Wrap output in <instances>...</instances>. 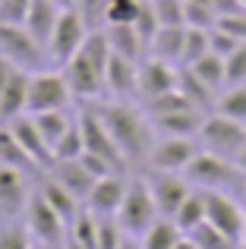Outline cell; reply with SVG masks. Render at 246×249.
I'll return each instance as SVG.
<instances>
[{
    "mask_svg": "<svg viewBox=\"0 0 246 249\" xmlns=\"http://www.w3.org/2000/svg\"><path fill=\"white\" fill-rule=\"evenodd\" d=\"M44 174H51L63 189H70V193H73L76 199L82 202V205H86L88 193H92L95 180H98L95 174H88V167L82 164L79 158H76V161H54V164H51V170H44Z\"/></svg>",
    "mask_w": 246,
    "mask_h": 249,
    "instance_id": "21",
    "label": "cell"
},
{
    "mask_svg": "<svg viewBox=\"0 0 246 249\" xmlns=\"http://www.w3.org/2000/svg\"><path fill=\"white\" fill-rule=\"evenodd\" d=\"M145 180H148V189L155 196V205H158L161 218H174L177 208L186 202V196L196 189L186 180V174H174V170H152Z\"/></svg>",
    "mask_w": 246,
    "mask_h": 249,
    "instance_id": "13",
    "label": "cell"
},
{
    "mask_svg": "<svg viewBox=\"0 0 246 249\" xmlns=\"http://www.w3.org/2000/svg\"><path fill=\"white\" fill-rule=\"evenodd\" d=\"M205 114L209 110H202V107H180V110H171V114H161V117H148V120H152L155 133H161V136H186V139H196L202 123H205Z\"/></svg>",
    "mask_w": 246,
    "mask_h": 249,
    "instance_id": "20",
    "label": "cell"
},
{
    "mask_svg": "<svg viewBox=\"0 0 246 249\" xmlns=\"http://www.w3.org/2000/svg\"><path fill=\"white\" fill-rule=\"evenodd\" d=\"M224 67H228V85L246 82V41L230 57H224Z\"/></svg>",
    "mask_w": 246,
    "mask_h": 249,
    "instance_id": "45",
    "label": "cell"
},
{
    "mask_svg": "<svg viewBox=\"0 0 246 249\" xmlns=\"http://www.w3.org/2000/svg\"><path fill=\"white\" fill-rule=\"evenodd\" d=\"M183 174L196 189H218V193L240 189L243 177H246L237 161L224 158V155H215V152H209V148H199V155L190 161V167H186Z\"/></svg>",
    "mask_w": 246,
    "mask_h": 249,
    "instance_id": "3",
    "label": "cell"
},
{
    "mask_svg": "<svg viewBox=\"0 0 246 249\" xmlns=\"http://www.w3.org/2000/svg\"><path fill=\"white\" fill-rule=\"evenodd\" d=\"M79 129H82V142H86V152H92V155H101V158H107L114 167L120 170V174H126V167H129V161L123 158V152L117 148V142H114V136L107 133V126H105V120L98 117V110L92 107V104H86V107L79 110Z\"/></svg>",
    "mask_w": 246,
    "mask_h": 249,
    "instance_id": "9",
    "label": "cell"
},
{
    "mask_svg": "<svg viewBox=\"0 0 246 249\" xmlns=\"http://www.w3.org/2000/svg\"><path fill=\"white\" fill-rule=\"evenodd\" d=\"M86 152V142H82V129L79 120H73V126L60 136V142L54 145V161H76L79 155Z\"/></svg>",
    "mask_w": 246,
    "mask_h": 249,
    "instance_id": "34",
    "label": "cell"
},
{
    "mask_svg": "<svg viewBox=\"0 0 246 249\" xmlns=\"http://www.w3.org/2000/svg\"><path fill=\"white\" fill-rule=\"evenodd\" d=\"M120 249H142V243H139L136 237H126V240L120 243Z\"/></svg>",
    "mask_w": 246,
    "mask_h": 249,
    "instance_id": "50",
    "label": "cell"
},
{
    "mask_svg": "<svg viewBox=\"0 0 246 249\" xmlns=\"http://www.w3.org/2000/svg\"><path fill=\"white\" fill-rule=\"evenodd\" d=\"M196 139H199V145L209 148V152L237 161V158H240V152L246 148V123L230 120V117L218 114V110H209Z\"/></svg>",
    "mask_w": 246,
    "mask_h": 249,
    "instance_id": "6",
    "label": "cell"
},
{
    "mask_svg": "<svg viewBox=\"0 0 246 249\" xmlns=\"http://www.w3.org/2000/svg\"><path fill=\"white\" fill-rule=\"evenodd\" d=\"M107 41H111V51L126 60L142 63L148 57V44L142 41V35L136 32V25H107Z\"/></svg>",
    "mask_w": 246,
    "mask_h": 249,
    "instance_id": "24",
    "label": "cell"
},
{
    "mask_svg": "<svg viewBox=\"0 0 246 249\" xmlns=\"http://www.w3.org/2000/svg\"><path fill=\"white\" fill-rule=\"evenodd\" d=\"M123 240L126 233L117 224V218H98V249H120Z\"/></svg>",
    "mask_w": 246,
    "mask_h": 249,
    "instance_id": "41",
    "label": "cell"
},
{
    "mask_svg": "<svg viewBox=\"0 0 246 249\" xmlns=\"http://www.w3.org/2000/svg\"><path fill=\"white\" fill-rule=\"evenodd\" d=\"M0 164H6V167H19V170H25V174H41L38 170V164L25 155V148L19 145V139L13 136V129H10V123H0Z\"/></svg>",
    "mask_w": 246,
    "mask_h": 249,
    "instance_id": "26",
    "label": "cell"
},
{
    "mask_svg": "<svg viewBox=\"0 0 246 249\" xmlns=\"http://www.w3.org/2000/svg\"><path fill=\"white\" fill-rule=\"evenodd\" d=\"M25 224H29L32 237H35L38 243H51V246L67 243V233H70L67 221L48 205V199H44L38 189L32 193V202H29V208H25Z\"/></svg>",
    "mask_w": 246,
    "mask_h": 249,
    "instance_id": "11",
    "label": "cell"
},
{
    "mask_svg": "<svg viewBox=\"0 0 246 249\" xmlns=\"http://www.w3.org/2000/svg\"><path fill=\"white\" fill-rule=\"evenodd\" d=\"M205 221H211L218 231H224L237 243L246 240V208L230 193L205 189Z\"/></svg>",
    "mask_w": 246,
    "mask_h": 249,
    "instance_id": "10",
    "label": "cell"
},
{
    "mask_svg": "<svg viewBox=\"0 0 246 249\" xmlns=\"http://www.w3.org/2000/svg\"><path fill=\"white\" fill-rule=\"evenodd\" d=\"M190 70H193V73H196L205 85H209V89L215 91V95L224 89V85H228V67H224V57L211 54V51H209L205 57H199V60L193 63Z\"/></svg>",
    "mask_w": 246,
    "mask_h": 249,
    "instance_id": "29",
    "label": "cell"
},
{
    "mask_svg": "<svg viewBox=\"0 0 246 249\" xmlns=\"http://www.w3.org/2000/svg\"><path fill=\"white\" fill-rule=\"evenodd\" d=\"M60 3H54V0H32V10H29V19H25V29L32 32V35L38 38V41L48 48L51 41V32H54L57 19H60Z\"/></svg>",
    "mask_w": 246,
    "mask_h": 249,
    "instance_id": "25",
    "label": "cell"
},
{
    "mask_svg": "<svg viewBox=\"0 0 246 249\" xmlns=\"http://www.w3.org/2000/svg\"><path fill=\"white\" fill-rule=\"evenodd\" d=\"M35 237H32L29 224H19L10 218V224H0V249H32Z\"/></svg>",
    "mask_w": 246,
    "mask_h": 249,
    "instance_id": "35",
    "label": "cell"
},
{
    "mask_svg": "<svg viewBox=\"0 0 246 249\" xmlns=\"http://www.w3.org/2000/svg\"><path fill=\"white\" fill-rule=\"evenodd\" d=\"M174 249H199V246H196V243H193V240H190V237L183 233V237H180V243L174 246Z\"/></svg>",
    "mask_w": 246,
    "mask_h": 249,
    "instance_id": "49",
    "label": "cell"
},
{
    "mask_svg": "<svg viewBox=\"0 0 246 249\" xmlns=\"http://www.w3.org/2000/svg\"><path fill=\"white\" fill-rule=\"evenodd\" d=\"M32 249H63V246H51V243H38V240H35V246H32Z\"/></svg>",
    "mask_w": 246,
    "mask_h": 249,
    "instance_id": "52",
    "label": "cell"
},
{
    "mask_svg": "<svg viewBox=\"0 0 246 249\" xmlns=\"http://www.w3.org/2000/svg\"><path fill=\"white\" fill-rule=\"evenodd\" d=\"M54 3H60L63 10H67V6H76V0H54Z\"/></svg>",
    "mask_w": 246,
    "mask_h": 249,
    "instance_id": "53",
    "label": "cell"
},
{
    "mask_svg": "<svg viewBox=\"0 0 246 249\" xmlns=\"http://www.w3.org/2000/svg\"><path fill=\"white\" fill-rule=\"evenodd\" d=\"M32 120H35V126L41 129V136H44V142L51 145V152H54V145L60 142V136L73 126V117H70L67 110H44V114H32Z\"/></svg>",
    "mask_w": 246,
    "mask_h": 249,
    "instance_id": "30",
    "label": "cell"
},
{
    "mask_svg": "<svg viewBox=\"0 0 246 249\" xmlns=\"http://www.w3.org/2000/svg\"><path fill=\"white\" fill-rule=\"evenodd\" d=\"M98 110V117L105 120L107 133L114 136L117 148L123 152V158L129 164H139V161H148L152 155V145H155V126L148 120L145 110L133 107L126 101H117V98H101V101H86Z\"/></svg>",
    "mask_w": 246,
    "mask_h": 249,
    "instance_id": "1",
    "label": "cell"
},
{
    "mask_svg": "<svg viewBox=\"0 0 246 249\" xmlns=\"http://www.w3.org/2000/svg\"><path fill=\"white\" fill-rule=\"evenodd\" d=\"M158 218H161V212H158V205H155V196H152V189H148V180L145 177H129L126 196H123L120 212H117V224L123 227V233L139 240Z\"/></svg>",
    "mask_w": 246,
    "mask_h": 249,
    "instance_id": "4",
    "label": "cell"
},
{
    "mask_svg": "<svg viewBox=\"0 0 246 249\" xmlns=\"http://www.w3.org/2000/svg\"><path fill=\"white\" fill-rule=\"evenodd\" d=\"M29 10H32V0H0V22L25 25Z\"/></svg>",
    "mask_w": 246,
    "mask_h": 249,
    "instance_id": "43",
    "label": "cell"
},
{
    "mask_svg": "<svg viewBox=\"0 0 246 249\" xmlns=\"http://www.w3.org/2000/svg\"><path fill=\"white\" fill-rule=\"evenodd\" d=\"M86 35H88V25L79 16V10L76 6L60 10V19H57L54 32H51V41H48V60L54 67H63L67 60H73V54L82 48Z\"/></svg>",
    "mask_w": 246,
    "mask_h": 249,
    "instance_id": "8",
    "label": "cell"
},
{
    "mask_svg": "<svg viewBox=\"0 0 246 249\" xmlns=\"http://www.w3.org/2000/svg\"><path fill=\"white\" fill-rule=\"evenodd\" d=\"M10 73H13V63L6 60V57H0V91H3L6 79H10Z\"/></svg>",
    "mask_w": 246,
    "mask_h": 249,
    "instance_id": "48",
    "label": "cell"
},
{
    "mask_svg": "<svg viewBox=\"0 0 246 249\" xmlns=\"http://www.w3.org/2000/svg\"><path fill=\"white\" fill-rule=\"evenodd\" d=\"M32 193H35V189H32L25 170L0 164V214H3V218L22 214L32 202Z\"/></svg>",
    "mask_w": 246,
    "mask_h": 249,
    "instance_id": "14",
    "label": "cell"
},
{
    "mask_svg": "<svg viewBox=\"0 0 246 249\" xmlns=\"http://www.w3.org/2000/svg\"><path fill=\"white\" fill-rule=\"evenodd\" d=\"M161 25H186V0H152Z\"/></svg>",
    "mask_w": 246,
    "mask_h": 249,
    "instance_id": "38",
    "label": "cell"
},
{
    "mask_svg": "<svg viewBox=\"0 0 246 249\" xmlns=\"http://www.w3.org/2000/svg\"><path fill=\"white\" fill-rule=\"evenodd\" d=\"M35 189L44 196V199H48V205L54 208V212L60 214L63 221H67V227L73 224V221H76V214L82 212V202L76 199V196L70 193V189H63V186H60V183H57L51 174H44L41 180H38V186H35Z\"/></svg>",
    "mask_w": 246,
    "mask_h": 249,
    "instance_id": "22",
    "label": "cell"
},
{
    "mask_svg": "<svg viewBox=\"0 0 246 249\" xmlns=\"http://www.w3.org/2000/svg\"><path fill=\"white\" fill-rule=\"evenodd\" d=\"M190 3H211V6H215V0H190Z\"/></svg>",
    "mask_w": 246,
    "mask_h": 249,
    "instance_id": "54",
    "label": "cell"
},
{
    "mask_svg": "<svg viewBox=\"0 0 246 249\" xmlns=\"http://www.w3.org/2000/svg\"><path fill=\"white\" fill-rule=\"evenodd\" d=\"M243 3H246V0H243Z\"/></svg>",
    "mask_w": 246,
    "mask_h": 249,
    "instance_id": "56",
    "label": "cell"
},
{
    "mask_svg": "<svg viewBox=\"0 0 246 249\" xmlns=\"http://www.w3.org/2000/svg\"><path fill=\"white\" fill-rule=\"evenodd\" d=\"M0 57H6L13 67L29 70V73L48 70V63H51L48 48L25 25H16V22H0Z\"/></svg>",
    "mask_w": 246,
    "mask_h": 249,
    "instance_id": "5",
    "label": "cell"
},
{
    "mask_svg": "<svg viewBox=\"0 0 246 249\" xmlns=\"http://www.w3.org/2000/svg\"><path fill=\"white\" fill-rule=\"evenodd\" d=\"M218 29H224L228 35H234L237 41H246V10L243 13H230V16H218Z\"/></svg>",
    "mask_w": 246,
    "mask_h": 249,
    "instance_id": "46",
    "label": "cell"
},
{
    "mask_svg": "<svg viewBox=\"0 0 246 249\" xmlns=\"http://www.w3.org/2000/svg\"><path fill=\"white\" fill-rule=\"evenodd\" d=\"M76 10H79L82 19H86L88 32L107 25V0H76Z\"/></svg>",
    "mask_w": 246,
    "mask_h": 249,
    "instance_id": "39",
    "label": "cell"
},
{
    "mask_svg": "<svg viewBox=\"0 0 246 249\" xmlns=\"http://www.w3.org/2000/svg\"><path fill=\"white\" fill-rule=\"evenodd\" d=\"M218 114L230 117V120H240L246 123V82H237V85H224L215 98V107Z\"/></svg>",
    "mask_w": 246,
    "mask_h": 249,
    "instance_id": "28",
    "label": "cell"
},
{
    "mask_svg": "<svg viewBox=\"0 0 246 249\" xmlns=\"http://www.w3.org/2000/svg\"><path fill=\"white\" fill-rule=\"evenodd\" d=\"M73 243H79L82 249H98V218L82 205V212L76 214V221L70 224V233H67Z\"/></svg>",
    "mask_w": 246,
    "mask_h": 249,
    "instance_id": "32",
    "label": "cell"
},
{
    "mask_svg": "<svg viewBox=\"0 0 246 249\" xmlns=\"http://www.w3.org/2000/svg\"><path fill=\"white\" fill-rule=\"evenodd\" d=\"M215 10H218V16H230V13H243L246 3L243 0H215Z\"/></svg>",
    "mask_w": 246,
    "mask_h": 249,
    "instance_id": "47",
    "label": "cell"
},
{
    "mask_svg": "<svg viewBox=\"0 0 246 249\" xmlns=\"http://www.w3.org/2000/svg\"><path fill=\"white\" fill-rule=\"evenodd\" d=\"M73 101V89H70L63 70H38L29 79V114H44V110H67Z\"/></svg>",
    "mask_w": 246,
    "mask_h": 249,
    "instance_id": "7",
    "label": "cell"
},
{
    "mask_svg": "<svg viewBox=\"0 0 246 249\" xmlns=\"http://www.w3.org/2000/svg\"><path fill=\"white\" fill-rule=\"evenodd\" d=\"M209 29H190L186 25V41H183V60H180V67H193V63L199 60V57L209 54Z\"/></svg>",
    "mask_w": 246,
    "mask_h": 249,
    "instance_id": "36",
    "label": "cell"
},
{
    "mask_svg": "<svg viewBox=\"0 0 246 249\" xmlns=\"http://www.w3.org/2000/svg\"><path fill=\"white\" fill-rule=\"evenodd\" d=\"M29 70L13 67L10 79H6L3 91H0V123H13L16 117L29 114Z\"/></svg>",
    "mask_w": 246,
    "mask_h": 249,
    "instance_id": "18",
    "label": "cell"
},
{
    "mask_svg": "<svg viewBox=\"0 0 246 249\" xmlns=\"http://www.w3.org/2000/svg\"><path fill=\"white\" fill-rule=\"evenodd\" d=\"M126 183L129 177L123 174H107V177H98L86 199V208L95 214V218H117L120 212V202L126 196Z\"/></svg>",
    "mask_w": 246,
    "mask_h": 249,
    "instance_id": "15",
    "label": "cell"
},
{
    "mask_svg": "<svg viewBox=\"0 0 246 249\" xmlns=\"http://www.w3.org/2000/svg\"><path fill=\"white\" fill-rule=\"evenodd\" d=\"M105 82H107V95L117 98V101L139 98V63L126 60V57H120V54H111Z\"/></svg>",
    "mask_w": 246,
    "mask_h": 249,
    "instance_id": "19",
    "label": "cell"
},
{
    "mask_svg": "<svg viewBox=\"0 0 246 249\" xmlns=\"http://www.w3.org/2000/svg\"><path fill=\"white\" fill-rule=\"evenodd\" d=\"M186 237H190L199 249H240V243H237V240H230L224 231H218L211 221H202V224L193 227Z\"/></svg>",
    "mask_w": 246,
    "mask_h": 249,
    "instance_id": "33",
    "label": "cell"
},
{
    "mask_svg": "<svg viewBox=\"0 0 246 249\" xmlns=\"http://www.w3.org/2000/svg\"><path fill=\"white\" fill-rule=\"evenodd\" d=\"M180 79V67L177 63L158 60V57H145L139 63V98L148 101V98H158L164 91H174Z\"/></svg>",
    "mask_w": 246,
    "mask_h": 249,
    "instance_id": "16",
    "label": "cell"
},
{
    "mask_svg": "<svg viewBox=\"0 0 246 249\" xmlns=\"http://www.w3.org/2000/svg\"><path fill=\"white\" fill-rule=\"evenodd\" d=\"M218 10L211 3H190L186 0V25L190 29H215Z\"/></svg>",
    "mask_w": 246,
    "mask_h": 249,
    "instance_id": "40",
    "label": "cell"
},
{
    "mask_svg": "<svg viewBox=\"0 0 246 249\" xmlns=\"http://www.w3.org/2000/svg\"><path fill=\"white\" fill-rule=\"evenodd\" d=\"M142 3L145 0H107V25H133L142 13Z\"/></svg>",
    "mask_w": 246,
    "mask_h": 249,
    "instance_id": "37",
    "label": "cell"
},
{
    "mask_svg": "<svg viewBox=\"0 0 246 249\" xmlns=\"http://www.w3.org/2000/svg\"><path fill=\"white\" fill-rule=\"evenodd\" d=\"M237 164H240V170H243V174H246V148H243V152H240V158H237Z\"/></svg>",
    "mask_w": 246,
    "mask_h": 249,
    "instance_id": "51",
    "label": "cell"
},
{
    "mask_svg": "<svg viewBox=\"0 0 246 249\" xmlns=\"http://www.w3.org/2000/svg\"><path fill=\"white\" fill-rule=\"evenodd\" d=\"M240 249H246V240H243V243H240Z\"/></svg>",
    "mask_w": 246,
    "mask_h": 249,
    "instance_id": "55",
    "label": "cell"
},
{
    "mask_svg": "<svg viewBox=\"0 0 246 249\" xmlns=\"http://www.w3.org/2000/svg\"><path fill=\"white\" fill-rule=\"evenodd\" d=\"M180 237H183V231L177 227V221L174 218H158L139 237V243H142V249H174L180 243Z\"/></svg>",
    "mask_w": 246,
    "mask_h": 249,
    "instance_id": "27",
    "label": "cell"
},
{
    "mask_svg": "<svg viewBox=\"0 0 246 249\" xmlns=\"http://www.w3.org/2000/svg\"><path fill=\"white\" fill-rule=\"evenodd\" d=\"M10 129H13V136L19 139V145L25 148V155H29V158L38 164V170H41V174H44V170H51V164H54V152H51V145L44 142L41 129L35 126L32 114L16 117V120L10 123Z\"/></svg>",
    "mask_w": 246,
    "mask_h": 249,
    "instance_id": "17",
    "label": "cell"
},
{
    "mask_svg": "<svg viewBox=\"0 0 246 249\" xmlns=\"http://www.w3.org/2000/svg\"><path fill=\"white\" fill-rule=\"evenodd\" d=\"M243 41H237L234 35H228L224 29H209V48H211V54H218V57H230L237 48H240Z\"/></svg>",
    "mask_w": 246,
    "mask_h": 249,
    "instance_id": "44",
    "label": "cell"
},
{
    "mask_svg": "<svg viewBox=\"0 0 246 249\" xmlns=\"http://www.w3.org/2000/svg\"><path fill=\"white\" fill-rule=\"evenodd\" d=\"M174 221H177V227L183 233H190L193 227L202 224V221H205V189H193V193L186 196V202L177 208Z\"/></svg>",
    "mask_w": 246,
    "mask_h": 249,
    "instance_id": "31",
    "label": "cell"
},
{
    "mask_svg": "<svg viewBox=\"0 0 246 249\" xmlns=\"http://www.w3.org/2000/svg\"><path fill=\"white\" fill-rule=\"evenodd\" d=\"M133 25H136V32L142 35V41H145V44H152L155 32L161 29L158 16H155V6H152V0H145V3H142V13H139V19H136Z\"/></svg>",
    "mask_w": 246,
    "mask_h": 249,
    "instance_id": "42",
    "label": "cell"
},
{
    "mask_svg": "<svg viewBox=\"0 0 246 249\" xmlns=\"http://www.w3.org/2000/svg\"><path fill=\"white\" fill-rule=\"evenodd\" d=\"M111 41H107L105 29H95L86 35L82 48L73 54V60L63 63V76H67L73 98L82 101H101V95H107V63H111Z\"/></svg>",
    "mask_w": 246,
    "mask_h": 249,
    "instance_id": "2",
    "label": "cell"
},
{
    "mask_svg": "<svg viewBox=\"0 0 246 249\" xmlns=\"http://www.w3.org/2000/svg\"><path fill=\"white\" fill-rule=\"evenodd\" d=\"M199 139H186V136H161L155 139L152 155H148L145 164L152 170H174V174H183L190 167V161L199 155Z\"/></svg>",
    "mask_w": 246,
    "mask_h": 249,
    "instance_id": "12",
    "label": "cell"
},
{
    "mask_svg": "<svg viewBox=\"0 0 246 249\" xmlns=\"http://www.w3.org/2000/svg\"><path fill=\"white\" fill-rule=\"evenodd\" d=\"M183 41H186V25H161L155 32L152 44H148V57H158V60L177 63L183 60Z\"/></svg>",
    "mask_w": 246,
    "mask_h": 249,
    "instance_id": "23",
    "label": "cell"
}]
</instances>
